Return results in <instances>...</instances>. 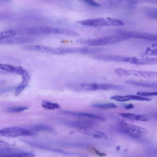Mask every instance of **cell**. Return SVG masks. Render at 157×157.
Instances as JSON below:
<instances>
[{"instance_id": "cell-1", "label": "cell", "mask_w": 157, "mask_h": 157, "mask_svg": "<svg viewBox=\"0 0 157 157\" xmlns=\"http://www.w3.org/2000/svg\"><path fill=\"white\" fill-rule=\"evenodd\" d=\"M127 40L123 36L118 35L93 39H80L76 42L81 44L90 46H97L111 45Z\"/></svg>"}, {"instance_id": "cell-2", "label": "cell", "mask_w": 157, "mask_h": 157, "mask_svg": "<svg viewBox=\"0 0 157 157\" xmlns=\"http://www.w3.org/2000/svg\"><path fill=\"white\" fill-rule=\"evenodd\" d=\"M77 22L84 26L95 27L120 26L124 24L121 20L109 18L88 19Z\"/></svg>"}, {"instance_id": "cell-3", "label": "cell", "mask_w": 157, "mask_h": 157, "mask_svg": "<svg viewBox=\"0 0 157 157\" xmlns=\"http://www.w3.org/2000/svg\"><path fill=\"white\" fill-rule=\"evenodd\" d=\"M118 125V131L120 132L127 134L132 138H138L148 133V131L144 128L124 121L120 122Z\"/></svg>"}, {"instance_id": "cell-4", "label": "cell", "mask_w": 157, "mask_h": 157, "mask_svg": "<svg viewBox=\"0 0 157 157\" xmlns=\"http://www.w3.org/2000/svg\"><path fill=\"white\" fill-rule=\"evenodd\" d=\"M36 134L29 130L20 128L12 127L4 128L0 131L1 136L8 138L19 136H34Z\"/></svg>"}, {"instance_id": "cell-5", "label": "cell", "mask_w": 157, "mask_h": 157, "mask_svg": "<svg viewBox=\"0 0 157 157\" xmlns=\"http://www.w3.org/2000/svg\"><path fill=\"white\" fill-rule=\"evenodd\" d=\"M127 39L131 38L143 39L147 40L157 41V35L126 31H121L119 34Z\"/></svg>"}, {"instance_id": "cell-6", "label": "cell", "mask_w": 157, "mask_h": 157, "mask_svg": "<svg viewBox=\"0 0 157 157\" xmlns=\"http://www.w3.org/2000/svg\"><path fill=\"white\" fill-rule=\"evenodd\" d=\"M93 58L97 60L105 61L128 63L130 58L129 57L105 54L96 55L93 56Z\"/></svg>"}, {"instance_id": "cell-7", "label": "cell", "mask_w": 157, "mask_h": 157, "mask_svg": "<svg viewBox=\"0 0 157 157\" xmlns=\"http://www.w3.org/2000/svg\"><path fill=\"white\" fill-rule=\"evenodd\" d=\"M29 35H46L57 34L58 28L47 27H37L31 28L27 30Z\"/></svg>"}, {"instance_id": "cell-8", "label": "cell", "mask_w": 157, "mask_h": 157, "mask_svg": "<svg viewBox=\"0 0 157 157\" xmlns=\"http://www.w3.org/2000/svg\"><path fill=\"white\" fill-rule=\"evenodd\" d=\"M74 90L78 91L102 90V84H76L70 86Z\"/></svg>"}, {"instance_id": "cell-9", "label": "cell", "mask_w": 157, "mask_h": 157, "mask_svg": "<svg viewBox=\"0 0 157 157\" xmlns=\"http://www.w3.org/2000/svg\"><path fill=\"white\" fill-rule=\"evenodd\" d=\"M80 133L94 138L107 139L106 135L103 132L94 129L91 127H85L78 128Z\"/></svg>"}, {"instance_id": "cell-10", "label": "cell", "mask_w": 157, "mask_h": 157, "mask_svg": "<svg viewBox=\"0 0 157 157\" xmlns=\"http://www.w3.org/2000/svg\"><path fill=\"white\" fill-rule=\"evenodd\" d=\"M34 41L33 39L29 38H12L0 40V44L2 45L22 44L30 43Z\"/></svg>"}, {"instance_id": "cell-11", "label": "cell", "mask_w": 157, "mask_h": 157, "mask_svg": "<svg viewBox=\"0 0 157 157\" xmlns=\"http://www.w3.org/2000/svg\"><path fill=\"white\" fill-rule=\"evenodd\" d=\"M130 63L136 65H157V58H138L130 57Z\"/></svg>"}, {"instance_id": "cell-12", "label": "cell", "mask_w": 157, "mask_h": 157, "mask_svg": "<svg viewBox=\"0 0 157 157\" xmlns=\"http://www.w3.org/2000/svg\"><path fill=\"white\" fill-rule=\"evenodd\" d=\"M61 113L67 115H71L79 117H83L89 118H91L105 121V119L99 115L88 113L80 112L69 111H62Z\"/></svg>"}, {"instance_id": "cell-13", "label": "cell", "mask_w": 157, "mask_h": 157, "mask_svg": "<svg viewBox=\"0 0 157 157\" xmlns=\"http://www.w3.org/2000/svg\"><path fill=\"white\" fill-rule=\"evenodd\" d=\"M65 123L70 127L78 129L85 127H92L96 124L95 122L89 120L68 121Z\"/></svg>"}, {"instance_id": "cell-14", "label": "cell", "mask_w": 157, "mask_h": 157, "mask_svg": "<svg viewBox=\"0 0 157 157\" xmlns=\"http://www.w3.org/2000/svg\"><path fill=\"white\" fill-rule=\"evenodd\" d=\"M22 141L26 143L27 144H29L31 145H32V146L36 147L40 149L48 150L51 152H58L64 155H79V154L76 153L68 152L62 149L54 148L49 147H48L42 145H38L37 144L33 143L32 142H30L25 140H22Z\"/></svg>"}, {"instance_id": "cell-15", "label": "cell", "mask_w": 157, "mask_h": 157, "mask_svg": "<svg viewBox=\"0 0 157 157\" xmlns=\"http://www.w3.org/2000/svg\"><path fill=\"white\" fill-rule=\"evenodd\" d=\"M119 115L124 118L138 121H147L150 119L149 116L145 114H137L129 113H120Z\"/></svg>"}, {"instance_id": "cell-16", "label": "cell", "mask_w": 157, "mask_h": 157, "mask_svg": "<svg viewBox=\"0 0 157 157\" xmlns=\"http://www.w3.org/2000/svg\"><path fill=\"white\" fill-rule=\"evenodd\" d=\"M23 68L20 67H15L9 65L0 64V69L11 73L21 75Z\"/></svg>"}, {"instance_id": "cell-17", "label": "cell", "mask_w": 157, "mask_h": 157, "mask_svg": "<svg viewBox=\"0 0 157 157\" xmlns=\"http://www.w3.org/2000/svg\"><path fill=\"white\" fill-rule=\"evenodd\" d=\"M132 75L138 77H142L146 78H157V72L150 71L130 70V75Z\"/></svg>"}, {"instance_id": "cell-18", "label": "cell", "mask_w": 157, "mask_h": 157, "mask_svg": "<svg viewBox=\"0 0 157 157\" xmlns=\"http://www.w3.org/2000/svg\"><path fill=\"white\" fill-rule=\"evenodd\" d=\"M35 155L34 153L19 150L18 151L10 153H0L1 157H34Z\"/></svg>"}, {"instance_id": "cell-19", "label": "cell", "mask_w": 157, "mask_h": 157, "mask_svg": "<svg viewBox=\"0 0 157 157\" xmlns=\"http://www.w3.org/2000/svg\"><path fill=\"white\" fill-rule=\"evenodd\" d=\"M125 82L133 85L157 89V83H156L141 82L133 80H128L126 81Z\"/></svg>"}, {"instance_id": "cell-20", "label": "cell", "mask_w": 157, "mask_h": 157, "mask_svg": "<svg viewBox=\"0 0 157 157\" xmlns=\"http://www.w3.org/2000/svg\"><path fill=\"white\" fill-rule=\"evenodd\" d=\"M41 105L44 108L50 110L58 109L61 108L60 105L58 104L51 102L48 101H43Z\"/></svg>"}, {"instance_id": "cell-21", "label": "cell", "mask_w": 157, "mask_h": 157, "mask_svg": "<svg viewBox=\"0 0 157 157\" xmlns=\"http://www.w3.org/2000/svg\"><path fill=\"white\" fill-rule=\"evenodd\" d=\"M30 82L29 80H22V81L16 89L15 96L18 97L19 96L22 91L27 87Z\"/></svg>"}, {"instance_id": "cell-22", "label": "cell", "mask_w": 157, "mask_h": 157, "mask_svg": "<svg viewBox=\"0 0 157 157\" xmlns=\"http://www.w3.org/2000/svg\"><path fill=\"white\" fill-rule=\"evenodd\" d=\"M91 106L93 108L102 109H110L117 108V106L115 104L112 103L104 104H94L91 105Z\"/></svg>"}, {"instance_id": "cell-23", "label": "cell", "mask_w": 157, "mask_h": 157, "mask_svg": "<svg viewBox=\"0 0 157 157\" xmlns=\"http://www.w3.org/2000/svg\"><path fill=\"white\" fill-rule=\"evenodd\" d=\"M16 34L15 31L12 30L3 31L0 34V40L10 38L15 36Z\"/></svg>"}, {"instance_id": "cell-24", "label": "cell", "mask_w": 157, "mask_h": 157, "mask_svg": "<svg viewBox=\"0 0 157 157\" xmlns=\"http://www.w3.org/2000/svg\"><path fill=\"white\" fill-rule=\"evenodd\" d=\"M32 129L36 132L42 131L52 132L53 131V129L51 128L42 125H36Z\"/></svg>"}, {"instance_id": "cell-25", "label": "cell", "mask_w": 157, "mask_h": 157, "mask_svg": "<svg viewBox=\"0 0 157 157\" xmlns=\"http://www.w3.org/2000/svg\"><path fill=\"white\" fill-rule=\"evenodd\" d=\"M28 109L26 107H9L7 108L8 112L10 113H19L25 111Z\"/></svg>"}, {"instance_id": "cell-26", "label": "cell", "mask_w": 157, "mask_h": 157, "mask_svg": "<svg viewBox=\"0 0 157 157\" xmlns=\"http://www.w3.org/2000/svg\"><path fill=\"white\" fill-rule=\"evenodd\" d=\"M110 99L118 101L121 102L127 101H130L128 95L125 96H114L111 97Z\"/></svg>"}, {"instance_id": "cell-27", "label": "cell", "mask_w": 157, "mask_h": 157, "mask_svg": "<svg viewBox=\"0 0 157 157\" xmlns=\"http://www.w3.org/2000/svg\"><path fill=\"white\" fill-rule=\"evenodd\" d=\"M63 145L68 147H78L85 146L87 144L83 143L76 142L66 143L63 144Z\"/></svg>"}, {"instance_id": "cell-28", "label": "cell", "mask_w": 157, "mask_h": 157, "mask_svg": "<svg viewBox=\"0 0 157 157\" xmlns=\"http://www.w3.org/2000/svg\"><path fill=\"white\" fill-rule=\"evenodd\" d=\"M137 94L138 96L145 97L157 96V92H148L139 91L137 93Z\"/></svg>"}, {"instance_id": "cell-29", "label": "cell", "mask_w": 157, "mask_h": 157, "mask_svg": "<svg viewBox=\"0 0 157 157\" xmlns=\"http://www.w3.org/2000/svg\"><path fill=\"white\" fill-rule=\"evenodd\" d=\"M115 71L118 74L121 76H128V70H125L121 68H118L116 69Z\"/></svg>"}, {"instance_id": "cell-30", "label": "cell", "mask_w": 157, "mask_h": 157, "mask_svg": "<svg viewBox=\"0 0 157 157\" xmlns=\"http://www.w3.org/2000/svg\"><path fill=\"white\" fill-rule=\"evenodd\" d=\"M80 1L91 6L99 7L100 5L94 2L93 0H80Z\"/></svg>"}, {"instance_id": "cell-31", "label": "cell", "mask_w": 157, "mask_h": 157, "mask_svg": "<svg viewBox=\"0 0 157 157\" xmlns=\"http://www.w3.org/2000/svg\"><path fill=\"white\" fill-rule=\"evenodd\" d=\"M145 53L149 55H157V48L152 50L148 48L146 50Z\"/></svg>"}, {"instance_id": "cell-32", "label": "cell", "mask_w": 157, "mask_h": 157, "mask_svg": "<svg viewBox=\"0 0 157 157\" xmlns=\"http://www.w3.org/2000/svg\"><path fill=\"white\" fill-rule=\"evenodd\" d=\"M91 149L94 152L99 156H105L106 155V154L105 153L102 152L95 148H92Z\"/></svg>"}, {"instance_id": "cell-33", "label": "cell", "mask_w": 157, "mask_h": 157, "mask_svg": "<svg viewBox=\"0 0 157 157\" xmlns=\"http://www.w3.org/2000/svg\"><path fill=\"white\" fill-rule=\"evenodd\" d=\"M135 108L134 106L131 104L125 105V108L126 110H130L134 108Z\"/></svg>"}, {"instance_id": "cell-34", "label": "cell", "mask_w": 157, "mask_h": 157, "mask_svg": "<svg viewBox=\"0 0 157 157\" xmlns=\"http://www.w3.org/2000/svg\"><path fill=\"white\" fill-rule=\"evenodd\" d=\"M152 47H157V41L152 45Z\"/></svg>"}, {"instance_id": "cell-35", "label": "cell", "mask_w": 157, "mask_h": 157, "mask_svg": "<svg viewBox=\"0 0 157 157\" xmlns=\"http://www.w3.org/2000/svg\"></svg>"}]
</instances>
